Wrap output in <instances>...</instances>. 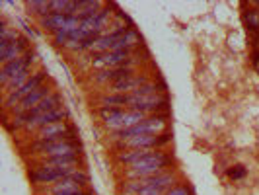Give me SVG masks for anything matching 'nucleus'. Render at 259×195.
Wrapping results in <instances>:
<instances>
[{
    "label": "nucleus",
    "mask_w": 259,
    "mask_h": 195,
    "mask_svg": "<svg viewBox=\"0 0 259 195\" xmlns=\"http://www.w3.org/2000/svg\"><path fill=\"white\" fill-rule=\"evenodd\" d=\"M244 174H246V170L242 168V166H238L236 170H230V176H232V178H242Z\"/></svg>",
    "instance_id": "obj_26"
},
{
    "label": "nucleus",
    "mask_w": 259,
    "mask_h": 195,
    "mask_svg": "<svg viewBox=\"0 0 259 195\" xmlns=\"http://www.w3.org/2000/svg\"><path fill=\"white\" fill-rule=\"evenodd\" d=\"M253 63H255V66H257L259 70V51H255V55H253Z\"/></svg>",
    "instance_id": "obj_28"
},
{
    "label": "nucleus",
    "mask_w": 259,
    "mask_h": 195,
    "mask_svg": "<svg viewBox=\"0 0 259 195\" xmlns=\"http://www.w3.org/2000/svg\"><path fill=\"white\" fill-rule=\"evenodd\" d=\"M144 84H146V78L144 76H129V78H123V80H119V82H115L113 84V90L119 94V92H137V90H141Z\"/></svg>",
    "instance_id": "obj_16"
},
{
    "label": "nucleus",
    "mask_w": 259,
    "mask_h": 195,
    "mask_svg": "<svg viewBox=\"0 0 259 195\" xmlns=\"http://www.w3.org/2000/svg\"><path fill=\"white\" fill-rule=\"evenodd\" d=\"M131 65H133V59H131L127 65H123V66L105 68V70H102V72L96 76V80H98V82H107V80H113V84H115V82L123 80V78L133 76V68H131Z\"/></svg>",
    "instance_id": "obj_14"
},
{
    "label": "nucleus",
    "mask_w": 259,
    "mask_h": 195,
    "mask_svg": "<svg viewBox=\"0 0 259 195\" xmlns=\"http://www.w3.org/2000/svg\"><path fill=\"white\" fill-rule=\"evenodd\" d=\"M131 104V98L125 94H111V96H105L102 98V105L104 107H119V105Z\"/></svg>",
    "instance_id": "obj_20"
},
{
    "label": "nucleus",
    "mask_w": 259,
    "mask_h": 195,
    "mask_svg": "<svg viewBox=\"0 0 259 195\" xmlns=\"http://www.w3.org/2000/svg\"><path fill=\"white\" fill-rule=\"evenodd\" d=\"M166 129V115H154V117H146L144 121L137 123L135 127L125 131H117V137L129 141L133 137H141V135H158Z\"/></svg>",
    "instance_id": "obj_4"
},
{
    "label": "nucleus",
    "mask_w": 259,
    "mask_h": 195,
    "mask_svg": "<svg viewBox=\"0 0 259 195\" xmlns=\"http://www.w3.org/2000/svg\"><path fill=\"white\" fill-rule=\"evenodd\" d=\"M244 20H246V24L249 26L251 31H257L259 29V10H247Z\"/></svg>",
    "instance_id": "obj_23"
},
{
    "label": "nucleus",
    "mask_w": 259,
    "mask_h": 195,
    "mask_svg": "<svg viewBox=\"0 0 259 195\" xmlns=\"http://www.w3.org/2000/svg\"><path fill=\"white\" fill-rule=\"evenodd\" d=\"M168 98L162 94H133L131 96V107L135 111H162L168 109Z\"/></svg>",
    "instance_id": "obj_5"
},
{
    "label": "nucleus",
    "mask_w": 259,
    "mask_h": 195,
    "mask_svg": "<svg viewBox=\"0 0 259 195\" xmlns=\"http://www.w3.org/2000/svg\"><path fill=\"white\" fill-rule=\"evenodd\" d=\"M70 178H72V180H76V182L80 183V185H84V183H88V176H86L84 172H80V170H76V172H74V174H72Z\"/></svg>",
    "instance_id": "obj_24"
},
{
    "label": "nucleus",
    "mask_w": 259,
    "mask_h": 195,
    "mask_svg": "<svg viewBox=\"0 0 259 195\" xmlns=\"http://www.w3.org/2000/svg\"><path fill=\"white\" fill-rule=\"evenodd\" d=\"M68 117V111H66L65 107H57V109H53V111H47V113H43V115H39L37 119H33L29 125H27V129H43V127H47V125H53V123H59V121H63Z\"/></svg>",
    "instance_id": "obj_13"
},
{
    "label": "nucleus",
    "mask_w": 259,
    "mask_h": 195,
    "mask_svg": "<svg viewBox=\"0 0 259 195\" xmlns=\"http://www.w3.org/2000/svg\"><path fill=\"white\" fill-rule=\"evenodd\" d=\"M66 131H68V125L65 121H59V123H53V125H47L39 131V141L43 139H53V137H65Z\"/></svg>",
    "instance_id": "obj_18"
},
{
    "label": "nucleus",
    "mask_w": 259,
    "mask_h": 195,
    "mask_svg": "<svg viewBox=\"0 0 259 195\" xmlns=\"http://www.w3.org/2000/svg\"><path fill=\"white\" fill-rule=\"evenodd\" d=\"M131 61V51H107L98 55V59L94 61L96 68H115V66H123Z\"/></svg>",
    "instance_id": "obj_10"
},
{
    "label": "nucleus",
    "mask_w": 259,
    "mask_h": 195,
    "mask_svg": "<svg viewBox=\"0 0 259 195\" xmlns=\"http://www.w3.org/2000/svg\"><path fill=\"white\" fill-rule=\"evenodd\" d=\"M47 96H51V92H49V88L47 86H41V88H37L35 92H31L27 98H24L20 104H18V109H16V113H24V111H29V109H33L37 104H41Z\"/></svg>",
    "instance_id": "obj_15"
},
{
    "label": "nucleus",
    "mask_w": 259,
    "mask_h": 195,
    "mask_svg": "<svg viewBox=\"0 0 259 195\" xmlns=\"http://www.w3.org/2000/svg\"><path fill=\"white\" fill-rule=\"evenodd\" d=\"M100 113L104 117L105 125L115 131L131 129L137 123L146 119V113H143V111H135V109L133 111H123L121 107H102Z\"/></svg>",
    "instance_id": "obj_2"
},
{
    "label": "nucleus",
    "mask_w": 259,
    "mask_h": 195,
    "mask_svg": "<svg viewBox=\"0 0 259 195\" xmlns=\"http://www.w3.org/2000/svg\"><path fill=\"white\" fill-rule=\"evenodd\" d=\"M66 20H68L66 14H49V16H45V18L41 20V24H43L45 29H49V31H53V33H57V31L65 29Z\"/></svg>",
    "instance_id": "obj_17"
},
{
    "label": "nucleus",
    "mask_w": 259,
    "mask_h": 195,
    "mask_svg": "<svg viewBox=\"0 0 259 195\" xmlns=\"http://www.w3.org/2000/svg\"><path fill=\"white\" fill-rule=\"evenodd\" d=\"M33 148H37L43 154L51 156V158H59V156H76L78 148H80V143L65 135V137H53V139L37 141Z\"/></svg>",
    "instance_id": "obj_3"
},
{
    "label": "nucleus",
    "mask_w": 259,
    "mask_h": 195,
    "mask_svg": "<svg viewBox=\"0 0 259 195\" xmlns=\"http://www.w3.org/2000/svg\"><path fill=\"white\" fill-rule=\"evenodd\" d=\"M57 195H88V193H84L82 189H78V191H72V193H57Z\"/></svg>",
    "instance_id": "obj_27"
},
{
    "label": "nucleus",
    "mask_w": 259,
    "mask_h": 195,
    "mask_svg": "<svg viewBox=\"0 0 259 195\" xmlns=\"http://www.w3.org/2000/svg\"><path fill=\"white\" fill-rule=\"evenodd\" d=\"M27 53V39L26 37H20L12 41L6 49H0V63L2 65H8V63H12L16 59H20V57H24Z\"/></svg>",
    "instance_id": "obj_11"
},
{
    "label": "nucleus",
    "mask_w": 259,
    "mask_h": 195,
    "mask_svg": "<svg viewBox=\"0 0 259 195\" xmlns=\"http://www.w3.org/2000/svg\"><path fill=\"white\" fill-rule=\"evenodd\" d=\"M78 189H80V183H78L76 180H72L70 176L55 183V195L57 193H72V191H78Z\"/></svg>",
    "instance_id": "obj_19"
},
{
    "label": "nucleus",
    "mask_w": 259,
    "mask_h": 195,
    "mask_svg": "<svg viewBox=\"0 0 259 195\" xmlns=\"http://www.w3.org/2000/svg\"><path fill=\"white\" fill-rule=\"evenodd\" d=\"M150 150H141V148H135V150H131V152H125V154L119 156V162H123V164H135V162H139L141 158L148 154Z\"/></svg>",
    "instance_id": "obj_21"
},
{
    "label": "nucleus",
    "mask_w": 259,
    "mask_h": 195,
    "mask_svg": "<svg viewBox=\"0 0 259 195\" xmlns=\"http://www.w3.org/2000/svg\"><path fill=\"white\" fill-rule=\"evenodd\" d=\"M45 78H47V74H45L43 70H39V72H35V74H31V78L27 80L22 88H18L16 92H10V94H8V98H6V102H4L6 107L10 109V107H14V104H20V102H22L24 98H27L31 92H35L37 88H41Z\"/></svg>",
    "instance_id": "obj_8"
},
{
    "label": "nucleus",
    "mask_w": 259,
    "mask_h": 195,
    "mask_svg": "<svg viewBox=\"0 0 259 195\" xmlns=\"http://www.w3.org/2000/svg\"><path fill=\"white\" fill-rule=\"evenodd\" d=\"M29 8L35 10V12L41 14V16L45 18V16L51 14V2H39V0H33V2H29Z\"/></svg>",
    "instance_id": "obj_22"
},
{
    "label": "nucleus",
    "mask_w": 259,
    "mask_h": 195,
    "mask_svg": "<svg viewBox=\"0 0 259 195\" xmlns=\"http://www.w3.org/2000/svg\"><path fill=\"white\" fill-rule=\"evenodd\" d=\"M171 164V158L166 152H158V150H150L148 154L141 158L139 162H135L129 168L127 176L131 180H139V178H150V176H158L162 168H166Z\"/></svg>",
    "instance_id": "obj_1"
},
{
    "label": "nucleus",
    "mask_w": 259,
    "mask_h": 195,
    "mask_svg": "<svg viewBox=\"0 0 259 195\" xmlns=\"http://www.w3.org/2000/svg\"><path fill=\"white\" fill-rule=\"evenodd\" d=\"M143 182L144 187L139 195H162L164 189H168L169 185L176 182V176L174 174H158V176L143 178Z\"/></svg>",
    "instance_id": "obj_9"
},
{
    "label": "nucleus",
    "mask_w": 259,
    "mask_h": 195,
    "mask_svg": "<svg viewBox=\"0 0 259 195\" xmlns=\"http://www.w3.org/2000/svg\"><path fill=\"white\" fill-rule=\"evenodd\" d=\"M109 6L107 8H102L98 14H94V16H90V18H86V20H82V26H80V29L82 31H86L88 35H94V33H100L102 29H104V26L107 24V20H109Z\"/></svg>",
    "instance_id": "obj_12"
},
{
    "label": "nucleus",
    "mask_w": 259,
    "mask_h": 195,
    "mask_svg": "<svg viewBox=\"0 0 259 195\" xmlns=\"http://www.w3.org/2000/svg\"><path fill=\"white\" fill-rule=\"evenodd\" d=\"M166 195H189V189H187V187H183V185H178V187L169 189Z\"/></svg>",
    "instance_id": "obj_25"
},
{
    "label": "nucleus",
    "mask_w": 259,
    "mask_h": 195,
    "mask_svg": "<svg viewBox=\"0 0 259 195\" xmlns=\"http://www.w3.org/2000/svg\"><path fill=\"white\" fill-rule=\"evenodd\" d=\"M33 59H35V53L27 51L24 57L16 59V61L8 63V65H2V68H0V82H2L4 86H8V82H10L12 78L20 76L22 72L29 70V65L33 63Z\"/></svg>",
    "instance_id": "obj_7"
},
{
    "label": "nucleus",
    "mask_w": 259,
    "mask_h": 195,
    "mask_svg": "<svg viewBox=\"0 0 259 195\" xmlns=\"http://www.w3.org/2000/svg\"><path fill=\"white\" fill-rule=\"evenodd\" d=\"M76 172L74 166H53V164H45L37 168L31 174V180L37 183H51V182H61L68 176H72Z\"/></svg>",
    "instance_id": "obj_6"
}]
</instances>
